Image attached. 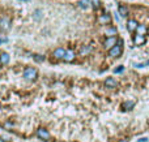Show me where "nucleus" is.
<instances>
[{"label":"nucleus","instance_id":"7","mask_svg":"<svg viewBox=\"0 0 149 142\" xmlns=\"http://www.w3.org/2000/svg\"><path fill=\"white\" fill-rule=\"evenodd\" d=\"M116 44V36H109L106 40H105V48H111L112 46H115Z\"/></svg>","mask_w":149,"mask_h":142},{"label":"nucleus","instance_id":"11","mask_svg":"<svg viewBox=\"0 0 149 142\" xmlns=\"http://www.w3.org/2000/svg\"><path fill=\"white\" fill-rule=\"evenodd\" d=\"M118 13L120 14V17H126V16L128 14V9H127V7L120 4V5L118 7Z\"/></svg>","mask_w":149,"mask_h":142},{"label":"nucleus","instance_id":"10","mask_svg":"<svg viewBox=\"0 0 149 142\" xmlns=\"http://www.w3.org/2000/svg\"><path fill=\"white\" fill-rule=\"evenodd\" d=\"M105 85H106V87H110V89H115L116 87V81L112 78V77H109V78H106V81H105Z\"/></svg>","mask_w":149,"mask_h":142},{"label":"nucleus","instance_id":"15","mask_svg":"<svg viewBox=\"0 0 149 142\" xmlns=\"http://www.w3.org/2000/svg\"><path fill=\"white\" fill-rule=\"evenodd\" d=\"M90 51H92V46H86V47L84 46V47L80 50V55H88Z\"/></svg>","mask_w":149,"mask_h":142},{"label":"nucleus","instance_id":"9","mask_svg":"<svg viewBox=\"0 0 149 142\" xmlns=\"http://www.w3.org/2000/svg\"><path fill=\"white\" fill-rule=\"evenodd\" d=\"M64 55H66V50L62 48V47H59V48H56V50L54 51V56H55V59H63Z\"/></svg>","mask_w":149,"mask_h":142},{"label":"nucleus","instance_id":"17","mask_svg":"<svg viewBox=\"0 0 149 142\" xmlns=\"http://www.w3.org/2000/svg\"><path fill=\"white\" fill-rule=\"evenodd\" d=\"M33 57H34V60H36V61H38V63H41V61H43V60H44V56H42V55H34V56H33Z\"/></svg>","mask_w":149,"mask_h":142},{"label":"nucleus","instance_id":"20","mask_svg":"<svg viewBox=\"0 0 149 142\" xmlns=\"http://www.w3.org/2000/svg\"><path fill=\"white\" fill-rule=\"evenodd\" d=\"M34 17H36V20H39V18H41V10H39V9L36 10V16H34Z\"/></svg>","mask_w":149,"mask_h":142},{"label":"nucleus","instance_id":"13","mask_svg":"<svg viewBox=\"0 0 149 142\" xmlns=\"http://www.w3.org/2000/svg\"><path fill=\"white\" fill-rule=\"evenodd\" d=\"M0 63H1V64H8V63H9V55L5 54V52H3V54L0 55Z\"/></svg>","mask_w":149,"mask_h":142},{"label":"nucleus","instance_id":"25","mask_svg":"<svg viewBox=\"0 0 149 142\" xmlns=\"http://www.w3.org/2000/svg\"><path fill=\"white\" fill-rule=\"evenodd\" d=\"M22 1H29V0H22Z\"/></svg>","mask_w":149,"mask_h":142},{"label":"nucleus","instance_id":"1","mask_svg":"<svg viewBox=\"0 0 149 142\" xmlns=\"http://www.w3.org/2000/svg\"><path fill=\"white\" fill-rule=\"evenodd\" d=\"M24 78L28 80V81L36 80L37 78V69L36 68H32V67L25 68V71H24Z\"/></svg>","mask_w":149,"mask_h":142},{"label":"nucleus","instance_id":"3","mask_svg":"<svg viewBox=\"0 0 149 142\" xmlns=\"http://www.w3.org/2000/svg\"><path fill=\"white\" fill-rule=\"evenodd\" d=\"M9 28H11V20L7 18V17L1 18L0 20V30L1 31H8Z\"/></svg>","mask_w":149,"mask_h":142},{"label":"nucleus","instance_id":"5","mask_svg":"<svg viewBox=\"0 0 149 142\" xmlns=\"http://www.w3.org/2000/svg\"><path fill=\"white\" fill-rule=\"evenodd\" d=\"M37 136L39 138H42V140H46V141L50 138V133H48L46 129H42V128L37 129Z\"/></svg>","mask_w":149,"mask_h":142},{"label":"nucleus","instance_id":"18","mask_svg":"<svg viewBox=\"0 0 149 142\" xmlns=\"http://www.w3.org/2000/svg\"><path fill=\"white\" fill-rule=\"evenodd\" d=\"M123 71H124V67H123V65H120L119 68H115V69H114V73H116V74H118V73H122Z\"/></svg>","mask_w":149,"mask_h":142},{"label":"nucleus","instance_id":"16","mask_svg":"<svg viewBox=\"0 0 149 142\" xmlns=\"http://www.w3.org/2000/svg\"><path fill=\"white\" fill-rule=\"evenodd\" d=\"M88 3H89L88 0H82V1H80V3H78V7H80V8H85V9H86V8H88Z\"/></svg>","mask_w":149,"mask_h":142},{"label":"nucleus","instance_id":"22","mask_svg":"<svg viewBox=\"0 0 149 142\" xmlns=\"http://www.w3.org/2000/svg\"><path fill=\"white\" fill-rule=\"evenodd\" d=\"M137 142H148V138H147V137H144V138H140V140H139Z\"/></svg>","mask_w":149,"mask_h":142},{"label":"nucleus","instance_id":"14","mask_svg":"<svg viewBox=\"0 0 149 142\" xmlns=\"http://www.w3.org/2000/svg\"><path fill=\"white\" fill-rule=\"evenodd\" d=\"M136 30H137L139 34H143V35H145V34L148 33V29H147V26H144V25H139Z\"/></svg>","mask_w":149,"mask_h":142},{"label":"nucleus","instance_id":"23","mask_svg":"<svg viewBox=\"0 0 149 142\" xmlns=\"http://www.w3.org/2000/svg\"><path fill=\"white\" fill-rule=\"evenodd\" d=\"M4 42H7V39H5V38H0V44L4 43Z\"/></svg>","mask_w":149,"mask_h":142},{"label":"nucleus","instance_id":"24","mask_svg":"<svg viewBox=\"0 0 149 142\" xmlns=\"http://www.w3.org/2000/svg\"><path fill=\"white\" fill-rule=\"evenodd\" d=\"M119 142H128V141H127V140H120Z\"/></svg>","mask_w":149,"mask_h":142},{"label":"nucleus","instance_id":"21","mask_svg":"<svg viewBox=\"0 0 149 142\" xmlns=\"http://www.w3.org/2000/svg\"><path fill=\"white\" fill-rule=\"evenodd\" d=\"M124 107H126V108L128 107V109H131V107H133V103H132V102H127V103L124 104Z\"/></svg>","mask_w":149,"mask_h":142},{"label":"nucleus","instance_id":"6","mask_svg":"<svg viewBox=\"0 0 149 142\" xmlns=\"http://www.w3.org/2000/svg\"><path fill=\"white\" fill-rule=\"evenodd\" d=\"M74 51H72V50H68V51H66V55H64V61H67V63H72L74 60Z\"/></svg>","mask_w":149,"mask_h":142},{"label":"nucleus","instance_id":"2","mask_svg":"<svg viewBox=\"0 0 149 142\" xmlns=\"http://www.w3.org/2000/svg\"><path fill=\"white\" fill-rule=\"evenodd\" d=\"M122 52H123V47H122V44L119 43V46H112L111 48H110V51H109V55L111 56V57H119L120 55H122Z\"/></svg>","mask_w":149,"mask_h":142},{"label":"nucleus","instance_id":"8","mask_svg":"<svg viewBox=\"0 0 149 142\" xmlns=\"http://www.w3.org/2000/svg\"><path fill=\"white\" fill-rule=\"evenodd\" d=\"M137 26H139V24L135 21V20H130L128 22H127V29H128V31H135L136 29H137Z\"/></svg>","mask_w":149,"mask_h":142},{"label":"nucleus","instance_id":"4","mask_svg":"<svg viewBox=\"0 0 149 142\" xmlns=\"http://www.w3.org/2000/svg\"><path fill=\"white\" fill-rule=\"evenodd\" d=\"M145 35H143V34H136V35L133 36V43L136 44V46H141V44H144L145 43Z\"/></svg>","mask_w":149,"mask_h":142},{"label":"nucleus","instance_id":"19","mask_svg":"<svg viewBox=\"0 0 149 142\" xmlns=\"http://www.w3.org/2000/svg\"><path fill=\"white\" fill-rule=\"evenodd\" d=\"M106 34H109V35L116 34V29H107V30H106Z\"/></svg>","mask_w":149,"mask_h":142},{"label":"nucleus","instance_id":"12","mask_svg":"<svg viewBox=\"0 0 149 142\" xmlns=\"http://www.w3.org/2000/svg\"><path fill=\"white\" fill-rule=\"evenodd\" d=\"M110 21H111L110 14H103V16L100 17V22L101 24H110Z\"/></svg>","mask_w":149,"mask_h":142}]
</instances>
